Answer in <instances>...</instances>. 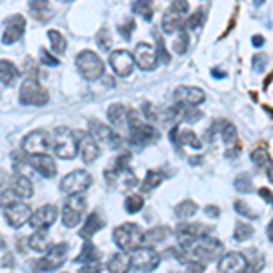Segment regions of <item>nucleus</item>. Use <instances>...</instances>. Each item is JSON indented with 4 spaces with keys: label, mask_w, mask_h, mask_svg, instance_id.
<instances>
[{
    "label": "nucleus",
    "mask_w": 273,
    "mask_h": 273,
    "mask_svg": "<svg viewBox=\"0 0 273 273\" xmlns=\"http://www.w3.org/2000/svg\"><path fill=\"white\" fill-rule=\"evenodd\" d=\"M127 120H129V142L133 146H150L159 141V131L153 126L141 120L135 109H127Z\"/></svg>",
    "instance_id": "f257e3e1"
},
{
    "label": "nucleus",
    "mask_w": 273,
    "mask_h": 273,
    "mask_svg": "<svg viewBox=\"0 0 273 273\" xmlns=\"http://www.w3.org/2000/svg\"><path fill=\"white\" fill-rule=\"evenodd\" d=\"M113 241L118 246V250L124 253H131L144 242V232L141 226L133 222H124L113 230Z\"/></svg>",
    "instance_id": "f03ea898"
},
{
    "label": "nucleus",
    "mask_w": 273,
    "mask_h": 273,
    "mask_svg": "<svg viewBox=\"0 0 273 273\" xmlns=\"http://www.w3.org/2000/svg\"><path fill=\"white\" fill-rule=\"evenodd\" d=\"M51 150L53 153L62 160H71L77 157L78 153V144L75 131H71L69 127L60 126L55 129L53 142H51Z\"/></svg>",
    "instance_id": "7ed1b4c3"
},
{
    "label": "nucleus",
    "mask_w": 273,
    "mask_h": 273,
    "mask_svg": "<svg viewBox=\"0 0 273 273\" xmlns=\"http://www.w3.org/2000/svg\"><path fill=\"white\" fill-rule=\"evenodd\" d=\"M190 11V4L186 0H173L171 6L166 9L162 17V31L173 35L184 29L186 26V15Z\"/></svg>",
    "instance_id": "20e7f679"
},
{
    "label": "nucleus",
    "mask_w": 273,
    "mask_h": 273,
    "mask_svg": "<svg viewBox=\"0 0 273 273\" xmlns=\"http://www.w3.org/2000/svg\"><path fill=\"white\" fill-rule=\"evenodd\" d=\"M75 64H77V69L80 71L82 77L89 82L99 80L104 75V62H102V59H100L95 51L91 50L80 51L77 55V59H75Z\"/></svg>",
    "instance_id": "39448f33"
},
{
    "label": "nucleus",
    "mask_w": 273,
    "mask_h": 273,
    "mask_svg": "<svg viewBox=\"0 0 273 273\" xmlns=\"http://www.w3.org/2000/svg\"><path fill=\"white\" fill-rule=\"evenodd\" d=\"M160 262L159 253L150 246H139L129 253V266L136 271H153Z\"/></svg>",
    "instance_id": "423d86ee"
},
{
    "label": "nucleus",
    "mask_w": 273,
    "mask_h": 273,
    "mask_svg": "<svg viewBox=\"0 0 273 273\" xmlns=\"http://www.w3.org/2000/svg\"><path fill=\"white\" fill-rule=\"evenodd\" d=\"M222 242L213 237H202L200 241H197L195 244L191 246V255L195 257V260L200 262H209V260H215L220 257L222 253Z\"/></svg>",
    "instance_id": "0eeeda50"
},
{
    "label": "nucleus",
    "mask_w": 273,
    "mask_h": 273,
    "mask_svg": "<svg viewBox=\"0 0 273 273\" xmlns=\"http://www.w3.org/2000/svg\"><path fill=\"white\" fill-rule=\"evenodd\" d=\"M18 97H20V102H22L24 106H44L46 102L50 100L46 89L38 84V80L33 77L26 78V80L22 82L20 95Z\"/></svg>",
    "instance_id": "6e6552de"
},
{
    "label": "nucleus",
    "mask_w": 273,
    "mask_h": 273,
    "mask_svg": "<svg viewBox=\"0 0 273 273\" xmlns=\"http://www.w3.org/2000/svg\"><path fill=\"white\" fill-rule=\"evenodd\" d=\"M84 209H86V199L77 193V195H69L66 204L62 208V224L66 228H75L80 224L84 217Z\"/></svg>",
    "instance_id": "1a4fd4ad"
},
{
    "label": "nucleus",
    "mask_w": 273,
    "mask_h": 273,
    "mask_svg": "<svg viewBox=\"0 0 273 273\" xmlns=\"http://www.w3.org/2000/svg\"><path fill=\"white\" fill-rule=\"evenodd\" d=\"M91 180L93 178L86 169H75L60 180V190L64 193H69V195H77V193H82L91 186Z\"/></svg>",
    "instance_id": "9d476101"
},
{
    "label": "nucleus",
    "mask_w": 273,
    "mask_h": 273,
    "mask_svg": "<svg viewBox=\"0 0 273 273\" xmlns=\"http://www.w3.org/2000/svg\"><path fill=\"white\" fill-rule=\"evenodd\" d=\"M69 246L66 242H60V244H55L51 248H48L46 255L38 260V269L40 271H53V269L60 268L64 262H66V257H68Z\"/></svg>",
    "instance_id": "9b49d317"
},
{
    "label": "nucleus",
    "mask_w": 273,
    "mask_h": 273,
    "mask_svg": "<svg viewBox=\"0 0 273 273\" xmlns=\"http://www.w3.org/2000/svg\"><path fill=\"white\" fill-rule=\"evenodd\" d=\"M51 148V136L44 129H35L29 135L24 136L22 150L27 155H40Z\"/></svg>",
    "instance_id": "f8f14e48"
},
{
    "label": "nucleus",
    "mask_w": 273,
    "mask_h": 273,
    "mask_svg": "<svg viewBox=\"0 0 273 273\" xmlns=\"http://www.w3.org/2000/svg\"><path fill=\"white\" fill-rule=\"evenodd\" d=\"M208 232H209L208 228H204L200 222L180 224V226L177 228V241L184 250H190L197 241H200L202 237H206Z\"/></svg>",
    "instance_id": "ddd939ff"
},
{
    "label": "nucleus",
    "mask_w": 273,
    "mask_h": 273,
    "mask_svg": "<svg viewBox=\"0 0 273 273\" xmlns=\"http://www.w3.org/2000/svg\"><path fill=\"white\" fill-rule=\"evenodd\" d=\"M133 60L142 71H153L157 68V51L151 44L148 42H141V44L135 46V51H133Z\"/></svg>",
    "instance_id": "4468645a"
},
{
    "label": "nucleus",
    "mask_w": 273,
    "mask_h": 273,
    "mask_svg": "<svg viewBox=\"0 0 273 273\" xmlns=\"http://www.w3.org/2000/svg\"><path fill=\"white\" fill-rule=\"evenodd\" d=\"M77 136V144H78V153H80L84 164H93L99 159L100 150H99V142L86 131H75Z\"/></svg>",
    "instance_id": "2eb2a0df"
},
{
    "label": "nucleus",
    "mask_w": 273,
    "mask_h": 273,
    "mask_svg": "<svg viewBox=\"0 0 273 273\" xmlns=\"http://www.w3.org/2000/svg\"><path fill=\"white\" fill-rule=\"evenodd\" d=\"M24 31H26V18L22 15H15V17H9L6 20L4 33H2V44L9 46L15 44L22 38Z\"/></svg>",
    "instance_id": "dca6fc26"
},
{
    "label": "nucleus",
    "mask_w": 273,
    "mask_h": 273,
    "mask_svg": "<svg viewBox=\"0 0 273 273\" xmlns=\"http://www.w3.org/2000/svg\"><path fill=\"white\" fill-rule=\"evenodd\" d=\"M4 217L11 228H22L29 220V217H31V208L26 202L18 200L13 206L4 208Z\"/></svg>",
    "instance_id": "f3484780"
},
{
    "label": "nucleus",
    "mask_w": 273,
    "mask_h": 273,
    "mask_svg": "<svg viewBox=\"0 0 273 273\" xmlns=\"http://www.w3.org/2000/svg\"><path fill=\"white\" fill-rule=\"evenodd\" d=\"M57 217H59L57 208L51 206V204H48V206H42V208L35 209L27 222H29V226L31 228H35V230H48L51 224H55Z\"/></svg>",
    "instance_id": "a211bd4d"
},
{
    "label": "nucleus",
    "mask_w": 273,
    "mask_h": 273,
    "mask_svg": "<svg viewBox=\"0 0 273 273\" xmlns=\"http://www.w3.org/2000/svg\"><path fill=\"white\" fill-rule=\"evenodd\" d=\"M109 64H111V69L117 73L118 77H129L133 71V66H135V60L127 51L117 50L109 55Z\"/></svg>",
    "instance_id": "6ab92c4d"
},
{
    "label": "nucleus",
    "mask_w": 273,
    "mask_h": 273,
    "mask_svg": "<svg viewBox=\"0 0 273 273\" xmlns=\"http://www.w3.org/2000/svg\"><path fill=\"white\" fill-rule=\"evenodd\" d=\"M246 269H248V259H246V255L239 253V251L226 253L218 260V271L220 273H244Z\"/></svg>",
    "instance_id": "aec40b11"
},
{
    "label": "nucleus",
    "mask_w": 273,
    "mask_h": 273,
    "mask_svg": "<svg viewBox=\"0 0 273 273\" xmlns=\"http://www.w3.org/2000/svg\"><path fill=\"white\" fill-rule=\"evenodd\" d=\"M87 133H89L97 142L108 144V146H111V148H117V146L120 144V139H118L117 133H115L109 126H106V124H102V122H97V120H91L89 122V131Z\"/></svg>",
    "instance_id": "412c9836"
},
{
    "label": "nucleus",
    "mask_w": 273,
    "mask_h": 273,
    "mask_svg": "<svg viewBox=\"0 0 273 273\" xmlns=\"http://www.w3.org/2000/svg\"><path fill=\"white\" fill-rule=\"evenodd\" d=\"M29 164L38 175H42L44 178H51L57 175V166H55L53 157H50L48 153L40 155H29Z\"/></svg>",
    "instance_id": "4be33fe9"
},
{
    "label": "nucleus",
    "mask_w": 273,
    "mask_h": 273,
    "mask_svg": "<svg viewBox=\"0 0 273 273\" xmlns=\"http://www.w3.org/2000/svg\"><path fill=\"white\" fill-rule=\"evenodd\" d=\"M175 95H177V99H178L180 104H186V106H199L206 100L204 91L200 89V87H195V86L178 87Z\"/></svg>",
    "instance_id": "5701e85b"
},
{
    "label": "nucleus",
    "mask_w": 273,
    "mask_h": 273,
    "mask_svg": "<svg viewBox=\"0 0 273 273\" xmlns=\"http://www.w3.org/2000/svg\"><path fill=\"white\" fill-rule=\"evenodd\" d=\"M169 135H171L173 142H177V144L180 146H191V148H195V150L202 148V142L199 141V136L193 131H190V129H180L178 126H175Z\"/></svg>",
    "instance_id": "b1692460"
},
{
    "label": "nucleus",
    "mask_w": 273,
    "mask_h": 273,
    "mask_svg": "<svg viewBox=\"0 0 273 273\" xmlns=\"http://www.w3.org/2000/svg\"><path fill=\"white\" fill-rule=\"evenodd\" d=\"M104 228V220L100 218L99 211H93V213L87 215L86 222H84V226H82V230L78 232V235L82 237V239H86V241H89L91 237L95 235L99 230H102Z\"/></svg>",
    "instance_id": "393cba45"
},
{
    "label": "nucleus",
    "mask_w": 273,
    "mask_h": 273,
    "mask_svg": "<svg viewBox=\"0 0 273 273\" xmlns=\"http://www.w3.org/2000/svg\"><path fill=\"white\" fill-rule=\"evenodd\" d=\"M18 75H20V71H18L13 62L0 60V82H2L4 86H13L15 80L18 78Z\"/></svg>",
    "instance_id": "a878e982"
},
{
    "label": "nucleus",
    "mask_w": 273,
    "mask_h": 273,
    "mask_svg": "<svg viewBox=\"0 0 273 273\" xmlns=\"http://www.w3.org/2000/svg\"><path fill=\"white\" fill-rule=\"evenodd\" d=\"M29 248L33 251H48L50 248V235H48V230H35L31 237H29Z\"/></svg>",
    "instance_id": "bb28decb"
},
{
    "label": "nucleus",
    "mask_w": 273,
    "mask_h": 273,
    "mask_svg": "<svg viewBox=\"0 0 273 273\" xmlns=\"http://www.w3.org/2000/svg\"><path fill=\"white\" fill-rule=\"evenodd\" d=\"M108 271L109 273H127L129 271V257L127 255H122V253H115L111 259L108 260Z\"/></svg>",
    "instance_id": "cd10ccee"
},
{
    "label": "nucleus",
    "mask_w": 273,
    "mask_h": 273,
    "mask_svg": "<svg viewBox=\"0 0 273 273\" xmlns=\"http://www.w3.org/2000/svg\"><path fill=\"white\" fill-rule=\"evenodd\" d=\"M13 191L17 193L18 199H31L33 197V184L31 180L27 177H24V175H18L17 178H15V186H13Z\"/></svg>",
    "instance_id": "c85d7f7f"
},
{
    "label": "nucleus",
    "mask_w": 273,
    "mask_h": 273,
    "mask_svg": "<svg viewBox=\"0 0 273 273\" xmlns=\"http://www.w3.org/2000/svg\"><path fill=\"white\" fill-rule=\"evenodd\" d=\"M108 120L113 126H124L127 120V109L122 104H111L108 108Z\"/></svg>",
    "instance_id": "c756f323"
},
{
    "label": "nucleus",
    "mask_w": 273,
    "mask_h": 273,
    "mask_svg": "<svg viewBox=\"0 0 273 273\" xmlns=\"http://www.w3.org/2000/svg\"><path fill=\"white\" fill-rule=\"evenodd\" d=\"M131 11L141 15L146 20H151V17H153V0H135L131 4Z\"/></svg>",
    "instance_id": "7c9ffc66"
},
{
    "label": "nucleus",
    "mask_w": 273,
    "mask_h": 273,
    "mask_svg": "<svg viewBox=\"0 0 273 273\" xmlns=\"http://www.w3.org/2000/svg\"><path fill=\"white\" fill-rule=\"evenodd\" d=\"M197 213V204L193 200H184L180 204L175 206V217L180 220H188Z\"/></svg>",
    "instance_id": "2f4dec72"
},
{
    "label": "nucleus",
    "mask_w": 273,
    "mask_h": 273,
    "mask_svg": "<svg viewBox=\"0 0 273 273\" xmlns=\"http://www.w3.org/2000/svg\"><path fill=\"white\" fill-rule=\"evenodd\" d=\"M91 260H100V251L93 246V242L87 241L82 248V253L75 259V262H91Z\"/></svg>",
    "instance_id": "473e14b6"
},
{
    "label": "nucleus",
    "mask_w": 273,
    "mask_h": 273,
    "mask_svg": "<svg viewBox=\"0 0 273 273\" xmlns=\"http://www.w3.org/2000/svg\"><path fill=\"white\" fill-rule=\"evenodd\" d=\"M250 157H251V162H253L257 168L268 169L269 166H271V157H269L268 151L262 150V148H257V150H253Z\"/></svg>",
    "instance_id": "72a5a7b5"
},
{
    "label": "nucleus",
    "mask_w": 273,
    "mask_h": 273,
    "mask_svg": "<svg viewBox=\"0 0 273 273\" xmlns=\"http://www.w3.org/2000/svg\"><path fill=\"white\" fill-rule=\"evenodd\" d=\"M162 178H164V175L160 171H155V169H151V171H148L146 173V178H144V182L141 184V188H142V191H151V190H155L157 186H160V182H162Z\"/></svg>",
    "instance_id": "f704fd0d"
},
{
    "label": "nucleus",
    "mask_w": 273,
    "mask_h": 273,
    "mask_svg": "<svg viewBox=\"0 0 273 273\" xmlns=\"http://www.w3.org/2000/svg\"><path fill=\"white\" fill-rule=\"evenodd\" d=\"M48 38H50L51 48H53L55 53L62 55L64 51H66V46H68V42H66V38H64L60 31H57V29H50V31H48Z\"/></svg>",
    "instance_id": "c9c22d12"
},
{
    "label": "nucleus",
    "mask_w": 273,
    "mask_h": 273,
    "mask_svg": "<svg viewBox=\"0 0 273 273\" xmlns=\"http://www.w3.org/2000/svg\"><path fill=\"white\" fill-rule=\"evenodd\" d=\"M253 226L248 222H237L235 228H233V239H235L237 242H244L248 241L251 235H253Z\"/></svg>",
    "instance_id": "e433bc0d"
},
{
    "label": "nucleus",
    "mask_w": 273,
    "mask_h": 273,
    "mask_svg": "<svg viewBox=\"0 0 273 273\" xmlns=\"http://www.w3.org/2000/svg\"><path fill=\"white\" fill-rule=\"evenodd\" d=\"M166 233H168V230L166 228H153V230H150L148 233H144V244H157V242H162L164 239H166Z\"/></svg>",
    "instance_id": "4c0bfd02"
},
{
    "label": "nucleus",
    "mask_w": 273,
    "mask_h": 273,
    "mask_svg": "<svg viewBox=\"0 0 273 273\" xmlns=\"http://www.w3.org/2000/svg\"><path fill=\"white\" fill-rule=\"evenodd\" d=\"M188 46H190V36H188V33L182 29V31L177 33L175 40H173V51L177 55H184L188 50Z\"/></svg>",
    "instance_id": "58836bf2"
},
{
    "label": "nucleus",
    "mask_w": 273,
    "mask_h": 273,
    "mask_svg": "<svg viewBox=\"0 0 273 273\" xmlns=\"http://www.w3.org/2000/svg\"><path fill=\"white\" fill-rule=\"evenodd\" d=\"M220 136H222V141L226 142L228 146L233 144L237 141V129L232 122H226V120H220Z\"/></svg>",
    "instance_id": "ea45409f"
},
{
    "label": "nucleus",
    "mask_w": 273,
    "mask_h": 273,
    "mask_svg": "<svg viewBox=\"0 0 273 273\" xmlns=\"http://www.w3.org/2000/svg\"><path fill=\"white\" fill-rule=\"evenodd\" d=\"M233 186H235V190L239 193H250V191H253V182H251V177L248 173L239 175L235 178V182H233Z\"/></svg>",
    "instance_id": "a19ab883"
},
{
    "label": "nucleus",
    "mask_w": 273,
    "mask_h": 273,
    "mask_svg": "<svg viewBox=\"0 0 273 273\" xmlns=\"http://www.w3.org/2000/svg\"><path fill=\"white\" fill-rule=\"evenodd\" d=\"M142 206H144V199L141 195H136V193H131L126 199V202H124V208H126L127 213H139Z\"/></svg>",
    "instance_id": "79ce46f5"
},
{
    "label": "nucleus",
    "mask_w": 273,
    "mask_h": 273,
    "mask_svg": "<svg viewBox=\"0 0 273 273\" xmlns=\"http://www.w3.org/2000/svg\"><path fill=\"white\" fill-rule=\"evenodd\" d=\"M97 44L102 51H109L111 50V35H109L108 29H100L99 35H97Z\"/></svg>",
    "instance_id": "37998d69"
},
{
    "label": "nucleus",
    "mask_w": 273,
    "mask_h": 273,
    "mask_svg": "<svg viewBox=\"0 0 273 273\" xmlns=\"http://www.w3.org/2000/svg\"><path fill=\"white\" fill-rule=\"evenodd\" d=\"M233 208H235L237 213L242 215V217H248V218H251V220H255V218H259V215L253 213L250 206L246 204V202H242V200H237L235 204H233Z\"/></svg>",
    "instance_id": "c03bdc74"
},
{
    "label": "nucleus",
    "mask_w": 273,
    "mask_h": 273,
    "mask_svg": "<svg viewBox=\"0 0 273 273\" xmlns=\"http://www.w3.org/2000/svg\"><path fill=\"white\" fill-rule=\"evenodd\" d=\"M204 22V11L202 9H197L195 13L190 15V18H186V26L188 29H195V27H199L200 24Z\"/></svg>",
    "instance_id": "a18cd8bd"
},
{
    "label": "nucleus",
    "mask_w": 273,
    "mask_h": 273,
    "mask_svg": "<svg viewBox=\"0 0 273 273\" xmlns=\"http://www.w3.org/2000/svg\"><path fill=\"white\" fill-rule=\"evenodd\" d=\"M102 271V262L100 260H91V262H84L78 273H100Z\"/></svg>",
    "instance_id": "49530a36"
},
{
    "label": "nucleus",
    "mask_w": 273,
    "mask_h": 273,
    "mask_svg": "<svg viewBox=\"0 0 273 273\" xmlns=\"http://www.w3.org/2000/svg\"><path fill=\"white\" fill-rule=\"evenodd\" d=\"M18 200L20 199L17 197L15 191H4V193L0 195V206H2V208H8V206H13Z\"/></svg>",
    "instance_id": "de8ad7c7"
},
{
    "label": "nucleus",
    "mask_w": 273,
    "mask_h": 273,
    "mask_svg": "<svg viewBox=\"0 0 273 273\" xmlns=\"http://www.w3.org/2000/svg\"><path fill=\"white\" fill-rule=\"evenodd\" d=\"M155 38H157V60L159 62H168L169 60V55L166 53V48H164V40L160 38L159 35H155Z\"/></svg>",
    "instance_id": "09e8293b"
},
{
    "label": "nucleus",
    "mask_w": 273,
    "mask_h": 273,
    "mask_svg": "<svg viewBox=\"0 0 273 273\" xmlns=\"http://www.w3.org/2000/svg\"><path fill=\"white\" fill-rule=\"evenodd\" d=\"M251 62H253V69L257 73H262L264 69H266V64H268V57H266V55H262V53H257L253 57V60H251Z\"/></svg>",
    "instance_id": "8fccbe9b"
},
{
    "label": "nucleus",
    "mask_w": 273,
    "mask_h": 273,
    "mask_svg": "<svg viewBox=\"0 0 273 273\" xmlns=\"http://www.w3.org/2000/svg\"><path fill=\"white\" fill-rule=\"evenodd\" d=\"M40 62L44 64V66H50V68H53V66H59V59H57V57H53V55H51L48 50L40 51Z\"/></svg>",
    "instance_id": "3c124183"
},
{
    "label": "nucleus",
    "mask_w": 273,
    "mask_h": 273,
    "mask_svg": "<svg viewBox=\"0 0 273 273\" xmlns=\"http://www.w3.org/2000/svg\"><path fill=\"white\" fill-rule=\"evenodd\" d=\"M29 8H31L33 15L44 13V9H48V0H29Z\"/></svg>",
    "instance_id": "603ef678"
},
{
    "label": "nucleus",
    "mask_w": 273,
    "mask_h": 273,
    "mask_svg": "<svg viewBox=\"0 0 273 273\" xmlns=\"http://www.w3.org/2000/svg\"><path fill=\"white\" fill-rule=\"evenodd\" d=\"M133 29H135V22H133V20H126L124 24H120V26H118V31H120V35H122L126 40L129 38V35L133 33Z\"/></svg>",
    "instance_id": "864d4df0"
},
{
    "label": "nucleus",
    "mask_w": 273,
    "mask_h": 273,
    "mask_svg": "<svg viewBox=\"0 0 273 273\" xmlns=\"http://www.w3.org/2000/svg\"><path fill=\"white\" fill-rule=\"evenodd\" d=\"M204 262H200V260H191L188 264V269L186 273H204Z\"/></svg>",
    "instance_id": "5fc2aeb1"
},
{
    "label": "nucleus",
    "mask_w": 273,
    "mask_h": 273,
    "mask_svg": "<svg viewBox=\"0 0 273 273\" xmlns=\"http://www.w3.org/2000/svg\"><path fill=\"white\" fill-rule=\"evenodd\" d=\"M142 113H144V117L148 118V120H155V118H157L155 108L151 104H144V106H142Z\"/></svg>",
    "instance_id": "6e6d98bb"
},
{
    "label": "nucleus",
    "mask_w": 273,
    "mask_h": 273,
    "mask_svg": "<svg viewBox=\"0 0 273 273\" xmlns=\"http://www.w3.org/2000/svg\"><path fill=\"white\" fill-rule=\"evenodd\" d=\"M204 211H206V215H209V217H213V218H217L218 215H220L218 208H215V206H208V208H206Z\"/></svg>",
    "instance_id": "4d7b16f0"
},
{
    "label": "nucleus",
    "mask_w": 273,
    "mask_h": 273,
    "mask_svg": "<svg viewBox=\"0 0 273 273\" xmlns=\"http://www.w3.org/2000/svg\"><path fill=\"white\" fill-rule=\"evenodd\" d=\"M259 195L262 197L264 200H268V202H271V195H273V193H271V191H269V190H266V188H262V190L259 191Z\"/></svg>",
    "instance_id": "13d9d810"
},
{
    "label": "nucleus",
    "mask_w": 273,
    "mask_h": 273,
    "mask_svg": "<svg viewBox=\"0 0 273 273\" xmlns=\"http://www.w3.org/2000/svg\"><path fill=\"white\" fill-rule=\"evenodd\" d=\"M251 44H253V48H260V46H264V38L259 35H255L253 38H251Z\"/></svg>",
    "instance_id": "bf43d9fd"
},
{
    "label": "nucleus",
    "mask_w": 273,
    "mask_h": 273,
    "mask_svg": "<svg viewBox=\"0 0 273 273\" xmlns=\"http://www.w3.org/2000/svg\"><path fill=\"white\" fill-rule=\"evenodd\" d=\"M268 239L273 242V218H271V222L268 224Z\"/></svg>",
    "instance_id": "052dcab7"
},
{
    "label": "nucleus",
    "mask_w": 273,
    "mask_h": 273,
    "mask_svg": "<svg viewBox=\"0 0 273 273\" xmlns=\"http://www.w3.org/2000/svg\"><path fill=\"white\" fill-rule=\"evenodd\" d=\"M211 75H213V77H220V78L226 77V73H224V71H218V69H211Z\"/></svg>",
    "instance_id": "680f3d73"
},
{
    "label": "nucleus",
    "mask_w": 273,
    "mask_h": 273,
    "mask_svg": "<svg viewBox=\"0 0 273 273\" xmlns=\"http://www.w3.org/2000/svg\"><path fill=\"white\" fill-rule=\"evenodd\" d=\"M266 175H268V180L273 184V166H269V168L266 169Z\"/></svg>",
    "instance_id": "e2e57ef3"
},
{
    "label": "nucleus",
    "mask_w": 273,
    "mask_h": 273,
    "mask_svg": "<svg viewBox=\"0 0 273 273\" xmlns=\"http://www.w3.org/2000/svg\"><path fill=\"white\" fill-rule=\"evenodd\" d=\"M253 4L257 6V8H260V6L264 4V0H253Z\"/></svg>",
    "instance_id": "0e129e2a"
},
{
    "label": "nucleus",
    "mask_w": 273,
    "mask_h": 273,
    "mask_svg": "<svg viewBox=\"0 0 273 273\" xmlns=\"http://www.w3.org/2000/svg\"><path fill=\"white\" fill-rule=\"evenodd\" d=\"M62 2H71V0H62Z\"/></svg>",
    "instance_id": "69168bd1"
},
{
    "label": "nucleus",
    "mask_w": 273,
    "mask_h": 273,
    "mask_svg": "<svg viewBox=\"0 0 273 273\" xmlns=\"http://www.w3.org/2000/svg\"><path fill=\"white\" fill-rule=\"evenodd\" d=\"M271 204H273V195H271Z\"/></svg>",
    "instance_id": "338daca9"
}]
</instances>
